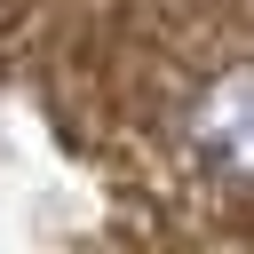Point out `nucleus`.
<instances>
[{"mask_svg":"<svg viewBox=\"0 0 254 254\" xmlns=\"http://www.w3.org/2000/svg\"><path fill=\"white\" fill-rule=\"evenodd\" d=\"M183 159L214 190H254V64H222L183 95Z\"/></svg>","mask_w":254,"mask_h":254,"instance_id":"1","label":"nucleus"}]
</instances>
